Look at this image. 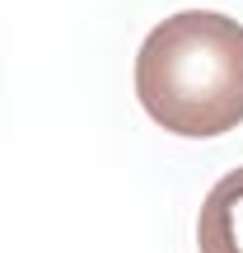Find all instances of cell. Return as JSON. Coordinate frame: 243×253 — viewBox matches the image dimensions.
<instances>
[{"mask_svg": "<svg viewBox=\"0 0 243 253\" xmlns=\"http://www.w3.org/2000/svg\"><path fill=\"white\" fill-rule=\"evenodd\" d=\"M136 99L169 136L210 141L243 126V24L220 9H178L136 52Z\"/></svg>", "mask_w": 243, "mask_h": 253, "instance_id": "cell-1", "label": "cell"}, {"mask_svg": "<svg viewBox=\"0 0 243 253\" xmlns=\"http://www.w3.org/2000/svg\"><path fill=\"white\" fill-rule=\"evenodd\" d=\"M197 249L201 253H243V164L229 169L206 192L197 216Z\"/></svg>", "mask_w": 243, "mask_h": 253, "instance_id": "cell-2", "label": "cell"}]
</instances>
